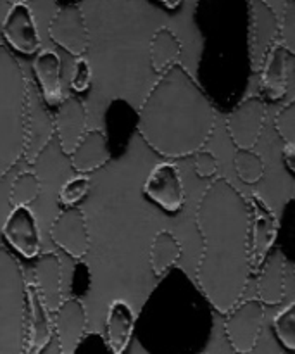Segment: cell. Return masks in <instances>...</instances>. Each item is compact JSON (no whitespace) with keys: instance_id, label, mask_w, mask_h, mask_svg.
<instances>
[{"instance_id":"6da1fadb","label":"cell","mask_w":295,"mask_h":354,"mask_svg":"<svg viewBox=\"0 0 295 354\" xmlns=\"http://www.w3.org/2000/svg\"><path fill=\"white\" fill-rule=\"evenodd\" d=\"M202 237L197 283L207 303L228 315L244 297L251 279V206L227 178L207 185L196 213Z\"/></svg>"},{"instance_id":"7a4b0ae2","label":"cell","mask_w":295,"mask_h":354,"mask_svg":"<svg viewBox=\"0 0 295 354\" xmlns=\"http://www.w3.org/2000/svg\"><path fill=\"white\" fill-rule=\"evenodd\" d=\"M214 127L213 102L180 62L159 75L138 109V133L155 154L168 159L202 151Z\"/></svg>"},{"instance_id":"3957f363","label":"cell","mask_w":295,"mask_h":354,"mask_svg":"<svg viewBox=\"0 0 295 354\" xmlns=\"http://www.w3.org/2000/svg\"><path fill=\"white\" fill-rule=\"evenodd\" d=\"M28 80L12 52L0 44V180L24 158Z\"/></svg>"},{"instance_id":"277c9868","label":"cell","mask_w":295,"mask_h":354,"mask_svg":"<svg viewBox=\"0 0 295 354\" xmlns=\"http://www.w3.org/2000/svg\"><path fill=\"white\" fill-rule=\"evenodd\" d=\"M28 282L17 259L0 248V354H24Z\"/></svg>"},{"instance_id":"5b68a950","label":"cell","mask_w":295,"mask_h":354,"mask_svg":"<svg viewBox=\"0 0 295 354\" xmlns=\"http://www.w3.org/2000/svg\"><path fill=\"white\" fill-rule=\"evenodd\" d=\"M249 9V61L254 73H261L269 50L278 44L280 19L268 2L252 0Z\"/></svg>"},{"instance_id":"8992f818","label":"cell","mask_w":295,"mask_h":354,"mask_svg":"<svg viewBox=\"0 0 295 354\" xmlns=\"http://www.w3.org/2000/svg\"><path fill=\"white\" fill-rule=\"evenodd\" d=\"M265 325V304L256 297L238 303L225 320V335L234 353L251 354Z\"/></svg>"},{"instance_id":"52a82bcc","label":"cell","mask_w":295,"mask_h":354,"mask_svg":"<svg viewBox=\"0 0 295 354\" xmlns=\"http://www.w3.org/2000/svg\"><path fill=\"white\" fill-rule=\"evenodd\" d=\"M48 35L52 41L64 48L68 54L83 57L90 45L88 28L85 14L79 3H62L48 23Z\"/></svg>"},{"instance_id":"ba28073f","label":"cell","mask_w":295,"mask_h":354,"mask_svg":"<svg viewBox=\"0 0 295 354\" xmlns=\"http://www.w3.org/2000/svg\"><path fill=\"white\" fill-rule=\"evenodd\" d=\"M251 206V272L259 273L278 237V218L259 194H252Z\"/></svg>"},{"instance_id":"9c48e42d","label":"cell","mask_w":295,"mask_h":354,"mask_svg":"<svg viewBox=\"0 0 295 354\" xmlns=\"http://www.w3.org/2000/svg\"><path fill=\"white\" fill-rule=\"evenodd\" d=\"M266 121V104L261 97H247L227 118V130L237 151H252Z\"/></svg>"},{"instance_id":"30bf717a","label":"cell","mask_w":295,"mask_h":354,"mask_svg":"<svg viewBox=\"0 0 295 354\" xmlns=\"http://www.w3.org/2000/svg\"><path fill=\"white\" fill-rule=\"evenodd\" d=\"M55 137L54 114L41 99L37 85L28 83V113H26V147L24 159L33 165L41 152L47 149L52 138Z\"/></svg>"},{"instance_id":"8fae6325","label":"cell","mask_w":295,"mask_h":354,"mask_svg":"<svg viewBox=\"0 0 295 354\" xmlns=\"http://www.w3.org/2000/svg\"><path fill=\"white\" fill-rule=\"evenodd\" d=\"M2 37L6 47L23 55H35L40 52L41 40L38 33L33 10L24 2H16L9 7L2 21Z\"/></svg>"},{"instance_id":"7c38bea8","label":"cell","mask_w":295,"mask_h":354,"mask_svg":"<svg viewBox=\"0 0 295 354\" xmlns=\"http://www.w3.org/2000/svg\"><path fill=\"white\" fill-rule=\"evenodd\" d=\"M50 239L69 258L82 261L90 249L85 213L79 207H64L52 221Z\"/></svg>"},{"instance_id":"4fadbf2b","label":"cell","mask_w":295,"mask_h":354,"mask_svg":"<svg viewBox=\"0 0 295 354\" xmlns=\"http://www.w3.org/2000/svg\"><path fill=\"white\" fill-rule=\"evenodd\" d=\"M144 194L166 213H178L185 206V187L180 169L173 162L155 166L145 180Z\"/></svg>"},{"instance_id":"5bb4252c","label":"cell","mask_w":295,"mask_h":354,"mask_svg":"<svg viewBox=\"0 0 295 354\" xmlns=\"http://www.w3.org/2000/svg\"><path fill=\"white\" fill-rule=\"evenodd\" d=\"M7 244L23 258L35 259L41 254V237L37 216L30 207H14L2 227Z\"/></svg>"},{"instance_id":"9a60e30c","label":"cell","mask_w":295,"mask_h":354,"mask_svg":"<svg viewBox=\"0 0 295 354\" xmlns=\"http://www.w3.org/2000/svg\"><path fill=\"white\" fill-rule=\"evenodd\" d=\"M86 107L78 95H66L54 114V130L59 147L71 156L86 133Z\"/></svg>"},{"instance_id":"2e32d148","label":"cell","mask_w":295,"mask_h":354,"mask_svg":"<svg viewBox=\"0 0 295 354\" xmlns=\"http://www.w3.org/2000/svg\"><path fill=\"white\" fill-rule=\"evenodd\" d=\"M52 315H54L52 322H54V334L57 337L59 353L73 354L86 335L85 304L76 297H68Z\"/></svg>"},{"instance_id":"e0dca14e","label":"cell","mask_w":295,"mask_h":354,"mask_svg":"<svg viewBox=\"0 0 295 354\" xmlns=\"http://www.w3.org/2000/svg\"><path fill=\"white\" fill-rule=\"evenodd\" d=\"M28 318L24 354H41L54 337V322L33 282L28 283Z\"/></svg>"},{"instance_id":"ac0fdd59","label":"cell","mask_w":295,"mask_h":354,"mask_svg":"<svg viewBox=\"0 0 295 354\" xmlns=\"http://www.w3.org/2000/svg\"><path fill=\"white\" fill-rule=\"evenodd\" d=\"M35 287L45 308L55 313L62 304V266L55 252H41L35 263Z\"/></svg>"},{"instance_id":"d6986e66","label":"cell","mask_w":295,"mask_h":354,"mask_svg":"<svg viewBox=\"0 0 295 354\" xmlns=\"http://www.w3.org/2000/svg\"><path fill=\"white\" fill-rule=\"evenodd\" d=\"M33 73L37 78V88L48 107H57L64 100L61 73L62 61L57 52L40 50L33 61Z\"/></svg>"},{"instance_id":"ffe728a7","label":"cell","mask_w":295,"mask_h":354,"mask_svg":"<svg viewBox=\"0 0 295 354\" xmlns=\"http://www.w3.org/2000/svg\"><path fill=\"white\" fill-rule=\"evenodd\" d=\"M137 317L126 301H113L107 310L106 318V339L111 354H124L130 348L131 337L135 334Z\"/></svg>"},{"instance_id":"44dd1931","label":"cell","mask_w":295,"mask_h":354,"mask_svg":"<svg viewBox=\"0 0 295 354\" xmlns=\"http://www.w3.org/2000/svg\"><path fill=\"white\" fill-rule=\"evenodd\" d=\"M69 159H71L73 169L78 171L79 175L97 171L99 168L106 166L111 159L109 138L99 128L86 130L85 137L76 145Z\"/></svg>"},{"instance_id":"7402d4cb","label":"cell","mask_w":295,"mask_h":354,"mask_svg":"<svg viewBox=\"0 0 295 354\" xmlns=\"http://www.w3.org/2000/svg\"><path fill=\"white\" fill-rule=\"evenodd\" d=\"M287 82H289V52L276 44L269 50L265 64L261 69V93L265 99L280 100L287 93Z\"/></svg>"},{"instance_id":"603a6c76","label":"cell","mask_w":295,"mask_h":354,"mask_svg":"<svg viewBox=\"0 0 295 354\" xmlns=\"http://www.w3.org/2000/svg\"><path fill=\"white\" fill-rule=\"evenodd\" d=\"M285 258L280 251H272L258 273V299L268 306H276L285 297Z\"/></svg>"},{"instance_id":"cb8c5ba5","label":"cell","mask_w":295,"mask_h":354,"mask_svg":"<svg viewBox=\"0 0 295 354\" xmlns=\"http://www.w3.org/2000/svg\"><path fill=\"white\" fill-rule=\"evenodd\" d=\"M182 41L176 33L169 28L162 26L152 35L151 45H149V55H151L152 71L161 75L169 66L176 64V59L182 54Z\"/></svg>"},{"instance_id":"d4e9b609","label":"cell","mask_w":295,"mask_h":354,"mask_svg":"<svg viewBox=\"0 0 295 354\" xmlns=\"http://www.w3.org/2000/svg\"><path fill=\"white\" fill-rule=\"evenodd\" d=\"M182 258V245L175 234L169 230H161L154 235L151 244V270L154 277H162L175 268Z\"/></svg>"},{"instance_id":"484cf974","label":"cell","mask_w":295,"mask_h":354,"mask_svg":"<svg viewBox=\"0 0 295 354\" xmlns=\"http://www.w3.org/2000/svg\"><path fill=\"white\" fill-rule=\"evenodd\" d=\"M41 190L40 178L33 171H23L14 178L9 192V204L14 207H28L38 199Z\"/></svg>"},{"instance_id":"4316f807","label":"cell","mask_w":295,"mask_h":354,"mask_svg":"<svg viewBox=\"0 0 295 354\" xmlns=\"http://www.w3.org/2000/svg\"><path fill=\"white\" fill-rule=\"evenodd\" d=\"M234 165L238 178L244 183H249V185L258 183L259 180L265 176V161H263L261 156L254 151H237L235 152Z\"/></svg>"},{"instance_id":"83f0119b","label":"cell","mask_w":295,"mask_h":354,"mask_svg":"<svg viewBox=\"0 0 295 354\" xmlns=\"http://www.w3.org/2000/svg\"><path fill=\"white\" fill-rule=\"evenodd\" d=\"M273 330L283 348L295 353V301L276 315L273 320Z\"/></svg>"},{"instance_id":"f1b7e54d","label":"cell","mask_w":295,"mask_h":354,"mask_svg":"<svg viewBox=\"0 0 295 354\" xmlns=\"http://www.w3.org/2000/svg\"><path fill=\"white\" fill-rule=\"evenodd\" d=\"M90 190V180L86 175H78L69 178L59 192V203L64 207H76L79 201L86 197Z\"/></svg>"},{"instance_id":"f546056e","label":"cell","mask_w":295,"mask_h":354,"mask_svg":"<svg viewBox=\"0 0 295 354\" xmlns=\"http://www.w3.org/2000/svg\"><path fill=\"white\" fill-rule=\"evenodd\" d=\"M278 19V44L289 52V55H295V0L283 3L282 16Z\"/></svg>"},{"instance_id":"4dcf8cb0","label":"cell","mask_w":295,"mask_h":354,"mask_svg":"<svg viewBox=\"0 0 295 354\" xmlns=\"http://www.w3.org/2000/svg\"><path fill=\"white\" fill-rule=\"evenodd\" d=\"M275 130L285 145H295V99L283 106L276 114Z\"/></svg>"},{"instance_id":"1f68e13d","label":"cell","mask_w":295,"mask_h":354,"mask_svg":"<svg viewBox=\"0 0 295 354\" xmlns=\"http://www.w3.org/2000/svg\"><path fill=\"white\" fill-rule=\"evenodd\" d=\"M90 83H92V66L86 57H78L73 66L71 88L76 93H83L90 88Z\"/></svg>"},{"instance_id":"d6a6232c","label":"cell","mask_w":295,"mask_h":354,"mask_svg":"<svg viewBox=\"0 0 295 354\" xmlns=\"http://www.w3.org/2000/svg\"><path fill=\"white\" fill-rule=\"evenodd\" d=\"M90 283H92V277H90V268L85 263L78 261L73 268V277H71V292L73 297L82 301V296L88 294Z\"/></svg>"},{"instance_id":"836d02e7","label":"cell","mask_w":295,"mask_h":354,"mask_svg":"<svg viewBox=\"0 0 295 354\" xmlns=\"http://www.w3.org/2000/svg\"><path fill=\"white\" fill-rule=\"evenodd\" d=\"M193 169H196V175L199 178L209 180L214 178L218 173V159L213 152L209 151H199L193 159Z\"/></svg>"},{"instance_id":"e575fe53","label":"cell","mask_w":295,"mask_h":354,"mask_svg":"<svg viewBox=\"0 0 295 354\" xmlns=\"http://www.w3.org/2000/svg\"><path fill=\"white\" fill-rule=\"evenodd\" d=\"M73 354H111L109 348H107V342L104 339V335L92 332V334H86L83 337V341L79 342L78 348Z\"/></svg>"},{"instance_id":"d590c367","label":"cell","mask_w":295,"mask_h":354,"mask_svg":"<svg viewBox=\"0 0 295 354\" xmlns=\"http://www.w3.org/2000/svg\"><path fill=\"white\" fill-rule=\"evenodd\" d=\"M283 162H285L287 169L295 175V145H285L283 147Z\"/></svg>"},{"instance_id":"8d00e7d4","label":"cell","mask_w":295,"mask_h":354,"mask_svg":"<svg viewBox=\"0 0 295 354\" xmlns=\"http://www.w3.org/2000/svg\"><path fill=\"white\" fill-rule=\"evenodd\" d=\"M161 6L164 7V9H168V10H173V9H178V7L182 6V2H162Z\"/></svg>"},{"instance_id":"74e56055","label":"cell","mask_w":295,"mask_h":354,"mask_svg":"<svg viewBox=\"0 0 295 354\" xmlns=\"http://www.w3.org/2000/svg\"><path fill=\"white\" fill-rule=\"evenodd\" d=\"M234 354H247V353H234Z\"/></svg>"},{"instance_id":"f35d334b","label":"cell","mask_w":295,"mask_h":354,"mask_svg":"<svg viewBox=\"0 0 295 354\" xmlns=\"http://www.w3.org/2000/svg\"><path fill=\"white\" fill-rule=\"evenodd\" d=\"M294 275H295V265H294Z\"/></svg>"},{"instance_id":"ab89813d","label":"cell","mask_w":295,"mask_h":354,"mask_svg":"<svg viewBox=\"0 0 295 354\" xmlns=\"http://www.w3.org/2000/svg\"><path fill=\"white\" fill-rule=\"evenodd\" d=\"M285 354H295V353H285Z\"/></svg>"},{"instance_id":"60d3db41","label":"cell","mask_w":295,"mask_h":354,"mask_svg":"<svg viewBox=\"0 0 295 354\" xmlns=\"http://www.w3.org/2000/svg\"><path fill=\"white\" fill-rule=\"evenodd\" d=\"M294 68H295V64H294Z\"/></svg>"},{"instance_id":"b9f144b4","label":"cell","mask_w":295,"mask_h":354,"mask_svg":"<svg viewBox=\"0 0 295 354\" xmlns=\"http://www.w3.org/2000/svg\"><path fill=\"white\" fill-rule=\"evenodd\" d=\"M294 197H295V194H294Z\"/></svg>"}]
</instances>
